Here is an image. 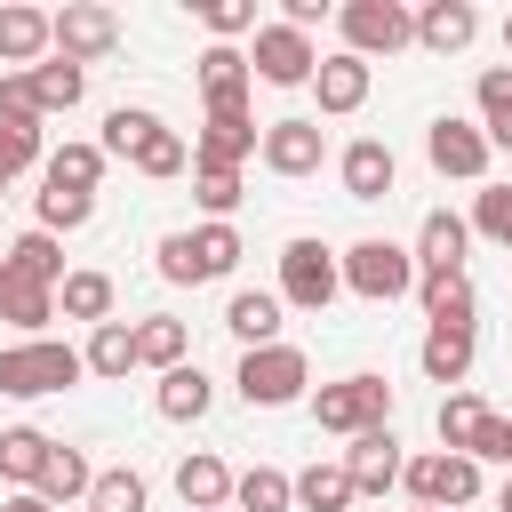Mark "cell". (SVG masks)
I'll list each match as a JSON object with an SVG mask.
<instances>
[{"mask_svg": "<svg viewBox=\"0 0 512 512\" xmlns=\"http://www.w3.org/2000/svg\"><path fill=\"white\" fill-rule=\"evenodd\" d=\"M424 376L432 384H464L472 376V328H424Z\"/></svg>", "mask_w": 512, "mask_h": 512, "instance_id": "f546056e", "label": "cell"}, {"mask_svg": "<svg viewBox=\"0 0 512 512\" xmlns=\"http://www.w3.org/2000/svg\"><path fill=\"white\" fill-rule=\"evenodd\" d=\"M152 128H160V112H144V104H120V112L104 120V160H136Z\"/></svg>", "mask_w": 512, "mask_h": 512, "instance_id": "74e56055", "label": "cell"}, {"mask_svg": "<svg viewBox=\"0 0 512 512\" xmlns=\"http://www.w3.org/2000/svg\"><path fill=\"white\" fill-rule=\"evenodd\" d=\"M472 96H480V128H488V120H512V64H488Z\"/></svg>", "mask_w": 512, "mask_h": 512, "instance_id": "bcb514c9", "label": "cell"}, {"mask_svg": "<svg viewBox=\"0 0 512 512\" xmlns=\"http://www.w3.org/2000/svg\"><path fill=\"white\" fill-rule=\"evenodd\" d=\"M88 216H96V192H56V184L40 192V232H80Z\"/></svg>", "mask_w": 512, "mask_h": 512, "instance_id": "b9f144b4", "label": "cell"}, {"mask_svg": "<svg viewBox=\"0 0 512 512\" xmlns=\"http://www.w3.org/2000/svg\"><path fill=\"white\" fill-rule=\"evenodd\" d=\"M280 296L272 288H232V304H224V328L240 336V352H256V344H280Z\"/></svg>", "mask_w": 512, "mask_h": 512, "instance_id": "d6986e66", "label": "cell"}, {"mask_svg": "<svg viewBox=\"0 0 512 512\" xmlns=\"http://www.w3.org/2000/svg\"><path fill=\"white\" fill-rule=\"evenodd\" d=\"M488 416H496V408H488L480 392H448V400H440V448H448V456H472V440L488 432Z\"/></svg>", "mask_w": 512, "mask_h": 512, "instance_id": "4dcf8cb0", "label": "cell"}, {"mask_svg": "<svg viewBox=\"0 0 512 512\" xmlns=\"http://www.w3.org/2000/svg\"><path fill=\"white\" fill-rule=\"evenodd\" d=\"M336 176H344V200H392V184H400V160H392V144L360 136V144H344Z\"/></svg>", "mask_w": 512, "mask_h": 512, "instance_id": "9a60e30c", "label": "cell"}, {"mask_svg": "<svg viewBox=\"0 0 512 512\" xmlns=\"http://www.w3.org/2000/svg\"><path fill=\"white\" fill-rule=\"evenodd\" d=\"M88 368H80V352L72 344H56V336H32V344H0V392L8 400H48V392H64V384H80Z\"/></svg>", "mask_w": 512, "mask_h": 512, "instance_id": "6da1fadb", "label": "cell"}, {"mask_svg": "<svg viewBox=\"0 0 512 512\" xmlns=\"http://www.w3.org/2000/svg\"><path fill=\"white\" fill-rule=\"evenodd\" d=\"M80 368H88V376H104V384H120V376L136 368V328H128V320H104V328H88V352H80Z\"/></svg>", "mask_w": 512, "mask_h": 512, "instance_id": "4316f807", "label": "cell"}, {"mask_svg": "<svg viewBox=\"0 0 512 512\" xmlns=\"http://www.w3.org/2000/svg\"><path fill=\"white\" fill-rule=\"evenodd\" d=\"M120 48V16L112 8H96V0H64L56 16H48V56H64V64H96V56H112Z\"/></svg>", "mask_w": 512, "mask_h": 512, "instance_id": "ba28073f", "label": "cell"}, {"mask_svg": "<svg viewBox=\"0 0 512 512\" xmlns=\"http://www.w3.org/2000/svg\"><path fill=\"white\" fill-rule=\"evenodd\" d=\"M200 24H208L224 48H232L240 32H256V0H200Z\"/></svg>", "mask_w": 512, "mask_h": 512, "instance_id": "ee69618b", "label": "cell"}, {"mask_svg": "<svg viewBox=\"0 0 512 512\" xmlns=\"http://www.w3.org/2000/svg\"><path fill=\"white\" fill-rule=\"evenodd\" d=\"M336 288H344L336 248H320V240H288V248H280V288H272L280 304H296V312H328Z\"/></svg>", "mask_w": 512, "mask_h": 512, "instance_id": "9c48e42d", "label": "cell"}, {"mask_svg": "<svg viewBox=\"0 0 512 512\" xmlns=\"http://www.w3.org/2000/svg\"><path fill=\"white\" fill-rule=\"evenodd\" d=\"M24 168H40V128H0V184H16Z\"/></svg>", "mask_w": 512, "mask_h": 512, "instance_id": "f6af8a7d", "label": "cell"}, {"mask_svg": "<svg viewBox=\"0 0 512 512\" xmlns=\"http://www.w3.org/2000/svg\"><path fill=\"white\" fill-rule=\"evenodd\" d=\"M504 56H512V16H504Z\"/></svg>", "mask_w": 512, "mask_h": 512, "instance_id": "f5cc1de1", "label": "cell"}, {"mask_svg": "<svg viewBox=\"0 0 512 512\" xmlns=\"http://www.w3.org/2000/svg\"><path fill=\"white\" fill-rule=\"evenodd\" d=\"M32 96H40V120H48V112H72V104L88 96V72L64 64V56H48V64H32Z\"/></svg>", "mask_w": 512, "mask_h": 512, "instance_id": "e575fe53", "label": "cell"}, {"mask_svg": "<svg viewBox=\"0 0 512 512\" xmlns=\"http://www.w3.org/2000/svg\"><path fill=\"white\" fill-rule=\"evenodd\" d=\"M48 432H32V424H8L0 432V480H16V488H32L40 480V464H48Z\"/></svg>", "mask_w": 512, "mask_h": 512, "instance_id": "836d02e7", "label": "cell"}, {"mask_svg": "<svg viewBox=\"0 0 512 512\" xmlns=\"http://www.w3.org/2000/svg\"><path fill=\"white\" fill-rule=\"evenodd\" d=\"M336 24H344V56H400V48H416V16L400 8V0H344L336 8Z\"/></svg>", "mask_w": 512, "mask_h": 512, "instance_id": "52a82bcc", "label": "cell"}, {"mask_svg": "<svg viewBox=\"0 0 512 512\" xmlns=\"http://www.w3.org/2000/svg\"><path fill=\"white\" fill-rule=\"evenodd\" d=\"M56 304H64V320L104 328V320H112V272H64V280H56Z\"/></svg>", "mask_w": 512, "mask_h": 512, "instance_id": "f1b7e54d", "label": "cell"}, {"mask_svg": "<svg viewBox=\"0 0 512 512\" xmlns=\"http://www.w3.org/2000/svg\"><path fill=\"white\" fill-rule=\"evenodd\" d=\"M200 96H208V120H248V56L240 48H200Z\"/></svg>", "mask_w": 512, "mask_h": 512, "instance_id": "7c38bea8", "label": "cell"}, {"mask_svg": "<svg viewBox=\"0 0 512 512\" xmlns=\"http://www.w3.org/2000/svg\"><path fill=\"white\" fill-rule=\"evenodd\" d=\"M256 160V120H208L192 136V168H240Z\"/></svg>", "mask_w": 512, "mask_h": 512, "instance_id": "484cf974", "label": "cell"}, {"mask_svg": "<svg viewBox=\"0 0 512 512\" xmlns=\"http://www.w3.org/2000/svg\"><path fill=\"white\" fill-rule=\"evenodd\" d=\"M152 496H144V480L128 472V464H112V472H96L88 480V512H144Z\"/></svg>", "mask_w": 512, "mask_h": 512, "instance_id": "f35d334b", "label": "cell"}, {"mask_svg": "<svg viewBox=\"0 0 512 512\" xmlns=\"http://www.w3.org/2000/svg\"><path fill=\"white\" fill-rule=\"evenodd\" d=\"M312 96H320V112H360L368 104V64L360 56H320V72H312Z\"/></svg>", "mask_w": 512, "mask_h": 512, "instance_id": "603a6c76", "label": "cell"}, {"mask_svg": "<svg viewBox=\"0 0 512 512\" xmlns=\"http://www.w3.org/2000/svg\"><path fill=\"white\" fill-rule=\"evenodd\" d=\"M0 264H8L24 288H56V280H64V240L32 224V232H16V240H8V256H0Z\"/></svg>", "mask_w": 512, "mask_h": 512, "instance_id": "44dd1931", "label": "cell"}, {"mask_svg": "<svg viewBox=\"0 0 512 512\" xmlns=\"http://www.w3.org/2000/svg\"><path fill=\"white\" fill-rule=\"evenodd\" d=\"M464 248H472V224L464 216H448V208H432L424 224H416V272H464Z\"/></svg>", "mask_w": 512, "mask_h": 512, "instance_id": "e0dca14e", "label": "cell"}, {"mask_svg": "<svg viewBox=\"0 0 512 512\" xmlns=\"http://www.w3.org/2000/svg\"><path fill=\"white\" fill-rule=\"evenodd\" d=\"M88 480H96V464H88L80 448H64V440H56V448H48V464H40V480H32V496H40L48 512H56V504H88Z\"/></svg>", "mask_w": 512, "mask_h": 512, "instance_id": "7402d4cb", "label": "cell"}, {"mask_svg": "<svg viewBox=\"0 0 512 512\" xmlns=\"http://www.w3.org/2000/svg\"><path fill=\"white\" fill-rule=\"evenodd\" d=\"M296 504L304 512H352L360 496H352V472L344 464H312V472H296Z\"/></svg>", "mask_w": 512, "mask_h": 512, "instance_id": "d590c367", "label": "cell"}, {"mask_svg": "<svg viewBox=\"0 0 512 512\" xmlns=\"http://www.w3.org/2000/svg\"><path fill=\"white\" fill-rule=\"evenodd\" d=\"M408 512H424V504H408Z\"/></svg>", "mask_w": 512, "mask_h": 512, "instance_id": "db71d44e", "label": "cell"}, {"mask_svg": "<svg viewBox=\"0 0 512 512\" xmlns=\"http://www.w3.org/2000/svg\"><path fill=\"white\" fill-rule=\"evenodd\" d=\"M160 280H176V288H200V280H224L232 264H240V232L232 224H200V232H168L160 248Z\"/></svg>", "mask_w": 512, "mask_h": 512, "instance_id": "7a4b0ae2", "label": "cell"}, {"mask_svg": "<svg viewBox=\"0 0 512 512\" xmlns=\"http://www.w3.org/2000/svg\"><path fill=\"white\" fill-rule=\"evenodd\" d=\"M400 440H392V424H376V432H352V456H344V472H352V496H384V488H400Z\"/></svg>", "mask_w": 512, "mask_h": 512, "instance_id": "5bb4252c", "label": "cell"}, {"mask_svg": "<svg viewBox=\"0 0 512 512\" xmlns=\"http://www.w3.org/2000/svg\"><path fill=\"white\" fill-rule=\"evenodd\" d=\"M400 488H408V504H424V512H464V504L480 496V464L432 448V456H408V464H400Z\"/></svg>", "mask_w": 512, "mask_h": 512, "instance_id": "8992f818", "label": "cell"}, {"mask_svg": "<svg viewBox=\"0 0 512 512\" xmlns=\"http://www.w3.org/2000/svg\"><path fill=\"white\" fill-rule=\"evenodd\" d=\"M248 40H256V48H248V80H264V88H312L320 48H312L304 32H288V24H256Z\"/></svg>", "mask_w": 512, "mask_h": 512, "instance_id": "30bf717a", "label": "cell"}, {"mask_svg": "<svg viewBox=\"0 0 512 512\" xmlns=\"http://www.w3.org/2000/svg\"><path fill=\"white\" fill-rule=\"evenodd\" d=\"M240 400L248 408H288V400H304V384H312V360L296 352V344H256V352H240Z\"/></svg>", "mask_w": 512, "mask_h": 512, "instance_id": "5b68a950", "label": "cell"}, {"mask_svg": "<svg viewBox=\"0 0 512 512\" xmlns=\"http://www.w3.org/2000/svg\"><path fill=\"white\" fill-rule=\"evenodd\" d=\"M0 128H40V96H32V72H0Z\"/></svg>", "mask_w": 512, "mask_h": 512, "instance_id": "7bdbcfd3", "label": "cell"}, {"mask_svg": "<svg viewBox=\"0 0 512 512\" xmlns=\"http://www.w3.org/2000/svg\"><path fill=\"white\" fill-rule=\"evenodd\" d=\"M480 136H488V152H512V120H488Z\"/></svg>", "mask_w": 512, "mask_h": 512, "instance_id": "c3c4849f", "label": "cell"}, {"mask_svg": "<svg viewBox=\"0 0 512 512\" xmlns=\"http://www.w3.org/2000/svg\"><path fill=\"white\" fill-rule=\"evenodd\" d=\"M480 240H496V248H512V184H480V200H472V216H464Z\"/></svg>", "mask_w": 512, "mask_h": 512, "instance_id": "60d3db41", "label": "cell"}, {"mask_svg": "<svg viewBox=\"0 0 512 512\" xmlns=\"http://www.w3.org/2000/svg\"><path fill=\"white\" fill-rule=\"evenodd\" d=\"M312 424L320 432H376V424H392V384L384 376H336V384H320L312 392Z\"/></svg>", "mask_w": 512, "mask_h": 512, "instance_id": "277c9868", "label": "cell"}, {"mask_svg": "<svg viewBox=\"0 0 512 512\" xmlns=\"http://www.w3.org/2000/svg\"><path fill=\"white\" fill-rule=\"evenodd\" d=\"M208 400H216V384L200 376V360L168 368V376H160V392H152V408H160L168 424H200V416H208Z\"/></svg>", "mask_w": 512, "mask_h": 512, "instance_id": "cb8c5ba5", "label": "cell"}, {"mask_svg": "<svg viewBox=\"0 0 512 512\" xmlns=\"http://www.w3.org/2000/svg\"><path fill=\"white\" fill-rule=\"evenodd\" d=\"M472 32H480V8L472 0H424L416 8V48H432V56L472 48Z\"/></svg>", "mask_w": 512, "mask_h": 512, "instance_id": "2e32d148", "label": "cell"}, {"mask_svg": "<svg viewBox=\"0 0 512 512\" xmlns=\"http://www.w3.org/2000/svg\"><path fill=\"white\" fill-rule=\"evenodd\" d=\"M288 504H296V480L280 464H248L232 480V512H288Z\"/></svg>", "mask_w": 512, "mask_h": 512, "instance_id": "1f68e13d", "label": "cell"}, {"mask_svg": "<svg viewBox=\"0 0 512 512\" xmlns=\"http://www.w3.org/2000/svg\"><path fill=\"white\" fill-rule=\"evenodd\" d=\"M424 160H432L440 176H464V184H480L496 152H488L480 120H456V112H440V120H432V136H424Z\"/></svg>", "mask_w": 512, "mask_h": 512, "instance_id": "8fae6325", "label": "cell"}, {"mask_svg": "<svg viewBox=\"0 0 512 512\" xmlns=\"http://www.w3.org/2000/svg\"><path fill=\"white\" fill-rule=\"evenodd\" d=\"M176 496H184L192 512H232V464L208 456V448H192V456L176 464Z\"/></svg>", "mask_w": 512, "mask_h": 512, "instance_id": "ffe728a7", "label": "cell"}, {"mask_svg": "<svg viewBox=\"0 0 512 512\" xmlns=\"http://www.w3.org/2000/svg\"><path fill=\"white\" fill-rule=\"evenodd\" d=\"M192 200L208 208V224H232V208H240V168H192Z\"/></svg>", "mask_w": 512, "mask_h": 512, "instance_id": "ab89813d", "label": "cell"}, {"mask_svg": "<svg viewBox=\"0 0 512 512\" xmlns=\"http://www.w3.org/2000/svg\"><path fill=\"white\" fill-rule=\"evenodd\" d=\"M0 64H48V8H0Z\"/></svg>", "mask_w": 512, "mask_h": 512, "instance_id": "d4e9b609", "label": "cell"}, {"mask_svg": "<svg viewBox=\"0 0 512 512\" xmlns=\"http://www.w3.org/2000/svg\"><path fill=\"white\" fill-rule=\"evenodd\" d=\"M320 152H328L320 120H272V128L256 136V160H264L272 176H312V168H320Z\"/></svg>", "mask_w": 512, "mask_h": 512, "instance_id": "4fadbf2b", "label": "cell"}, {"mask_svg": "<svg viewBox=\"0 0 512 512\" xmlns=\"http://www.w3.org/2000/svg\"><path fill=\"white\" fill-rule=\"evenodd\" d=\"M504 464H512V416H504Z\"/></svg>", "mask_w": 512, "mask_h": 512, "instance_id": "816d5d0a", "label": "cell"}, {"mask_svg": "<svg viewBox=\"0 0 512 512\" xmlns=\"http://www.w3.org/2000/svg\"><path fill=\"white\" fill-rule=\"evenodd\" d=\"M416 296H424V320L432 328H472V312H480L472 272H416Z\"/></svg>", "mask_w": 512, "mask_h": 512, "instance_id": "ac0fdd59", "label": "cell"}, {"mask_svg": "<svg viewBox=\"0 0 512 512\" xmlns=\"http://www.w3.org/2000/svg\"><path fill=\"white\" fill-rule=\"evenodd\" d=\"M40 176H48L56 192H96V184H104V144H56V152L40 160Z\"/></svg>", "mask_w": 512, "mask_h": 512, "instance_id": "83f0119b", "label": "cell"}, {"mask_svg": "<svg viewBox=\"0 0 512 512\" xmlns=\"http://www.w3.org/2000/svg\"><path fill=\"white\" fill-rule=\"evenodd\" d=\"M184 320H168V312H152V320H136V368H184Z\"/></svg>", "mask_w": 512, "mask_h": 512, "instance_id": "d6a6232c", "label": "cell"}, {"mask_svg": "<svg viewBox=\"0 0 512 512\" xmlns=\"http://www.w3.org/2000/svg\"><path fill=\"white\" fill-rule=\"evenodd\" d=\"M0 192H8V184H0Z\"/></svg>", "mask_w": 512, "mask_h": 512, "instance_id": "11a10c76", "label": "cell"}, {"mask_svg": "<svg viewBox=\"0 0 512 512\" xmlns=\"http://www.w3.org/2000/svg\"><path fill=\"white\" fill-rule=\"evenodd\" d=\"M336 272H344V288L368 296V304H400V296L416 288V256H408L400 240H352V248L336 256Z\"/></svg>", "mask_w": 512, "mask_h": 512, "instance_id": "3957f363", "label": "cell"}, {"mask_svg": "<svg viewBox=\"0 0 512 512\" xmlns=\"http://www.w3.org/2000/svg\"><path fill=\"white\" fill-rule=\"evenodd\" d=\"M128 168H136V176H152V184H168V176H184V168H192V144H184V136H176L168 120H160V128L144 136V152H136Z\"/></svg>", "mask_w": 512, "mask_h": 512, "instance_id": "8d00e7d4", "label": "cell"}, {"mask_svg": "<svg viewBox=\"0 0 512 512\" xmlns=\"http://www.w3.org/2000/svg\"><path fill=\"white\" fill-rule=\"evenodd\" d=\"M496 512H512V480H504V488H496Z\"/></svg>", "mask_w": 512, "mask_h": 512, "instance_id": "f907efd6", "label": "cell"}, {"mask_svg": "<svg viewBox=\"0 0 512 512\" xmlns=\"http://www.w3.org/2000/svg\"><path fill=\"white\" fill-rule=\"evenodd\" d=\"M0 512H48V504H40V496H32V488H16V496H8V504H0Z\"/></svg>", "mask_w": 512, "mask_h": 512, "instance_id": "681fc988", "label": "cell"}, {"mask_svg": "<svg viewBox=\"0 0 512 512\" xmlns=\"http://www.w3.org/2000/svg\"><path fill=\"white\" fill-rule=\"evenodd\" d=\"M16 304H24V280L0 264V320H16Z\"/></svg>", "mask_w": 512, "mask_h": 512, "instance_id": "7dc6e473", "label": "cell"}]
</instances>
